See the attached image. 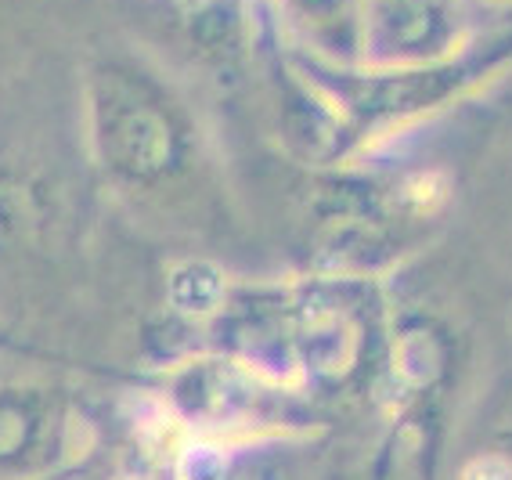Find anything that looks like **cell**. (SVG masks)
<instances>
[{"mask_svg":"<svg viewBox=\"0 0 512 480\" xmlns=\"http://www.w3.org/2000/svg\"><path fill=\"white\" fill-rule=\"evenodd\" d=\"M87 156L116 203L170 231L224 221V159L192 91L134 44L87 55L80 73Z\"/></svg>","mask_w":512,"mask_h":480,"instance_id":"6da1fadb","label":"cell"},{"mask_svg":"<svg viewBox=\"0 0 512 480\" xmlns=\"http://www.w3.org/2000/svg\"><path fill=\"white\" fill-rule=\"evenodd\" d=\"M282 51L332 105L343 130L347 167L372 159L404 130L469 102L512 69V26L476 33L462 51L437 62L332 65L282 40Z\"/></svg>","mask_w":512,"mask_h":480,"instance_id":"7a4b0ae2","label":"cell"},{"mask_svg":"<svg viewBox=\"0 0 512 480\" xmlns=\"http://www.w3.org/2000/svg\"><path fill=\"white\" fill-rule=\"evenodd\" d=\"M159 405L174 419L184 444L195 441L220 452L235 444L311 437L318 426L307 390L213 347L170 365Z\"/></svg>","mask_w":512,"mask_h":480,"instance_id":"3957f363","label":"cell"},{"mask_svg":"<svg viewBox=\"0 0 512 480\" xmlns=\"http://www.w3.org/2000/svg\"><path fill=\"white\" fill-rule=\"evenodd\" d=\"M4 477H47L91 459L98 430L87 408L55 383H8L0 408Z\"/></svg>","mask_w":512,"mask_h":480,"instance_id":"277c9868","label":"cell"},{"mask_svg":"<svg viewBox=\"0 0 512 480\" xmlns=\"http://www.w3.org/2000/svg\"><path fill=\"white\" fill-rule=\"evenodd\" d=\"M476 29L462 0H365V62H437L469 44Z\"/></svg>","mask_w":512,"mask_h":480,"instance_id":"5b68a950","label":"cell"},{"mask_svg":"<svg viewBox=\"0 0 512 480\" xmlns=\"http://www.w3.org/2000/svg\"><path fill=\"white\" fill-rule=\"evenodd\" d=\"M282 40L332 65L365 62V0H271Z\"/></svg>","mask_w":512,"mask_h":480,"instance_id":"8992f818","label":"cell"},{"mask_svg":"<svg viewBox=\"0 0 512 480\" xmlns=\"http://www.w3.org/2000/svg\"><path fill=\"white\" fill-rule=\"evenodd\" d=\"M487 4H512V0H487Z\"/></svg>","mask_w":512,"mask_h":480,"instance_id":"52a82bcc","label":"cell"},{"mask_svg":"<svg viewBox=\"0 0 512 480\" xmlns=\"http://www.w3.org/2000/svg\"><path fill=\"white\" fill-rule=\"evenodd\" d=\"M177 4H181V8H184V4H199V0H177Z\"/></svg>","mask_w":512,"mask_h":480,"instance_id":"ba28073f","label":"cell"}]
</instances>
